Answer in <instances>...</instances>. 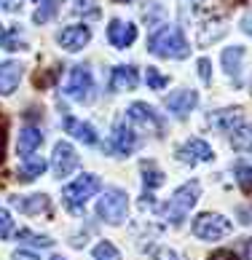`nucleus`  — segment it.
<instances>
[{
  "instance_id": "nucleus-38",
  "label": "nucleus",
  "mask_w": 252,
  "mask_h": 260,
  "mask_svg": "<svg viewBox=\"0 0 252 260\" xmlns=\"http://www.w3.org/2000/svg\"><path fill=\"white\" fill-rule=\"evenodd\" d=\"M51 260H65V257H62V255H54V257H51Z\"/></svg>"
},
{
  "instance_id": "nucleus-10",
  "label": "nucleus",
  "mask_w": 252,
  "mask_h": 260,
  "mask_svg": "<svg viewBox=\"0 0 252 260\" xmlns=\"http://www.w3.org/2000/svg\"><path fill=\"white\" fill-rule=\"evenodd\" d=\"M56 41H59V46L65 51H81L83 46L91 41V30L86 24H70V27H65V30H59Z\"/></svg>"
},
{
  "instance_id": "nucleus-31",
  "label": "nucleus",
  "mask_w": 252,
  "mask_h": 260,
  "mask_svg": "<svg viewBox=\"0 0 252 260\" xmlns=\"http://www.w3.org/2000/svg\"><path fill=\"white\" fill-rule=\"evenodd\" d=\"M199 75H201V81H204V83L212 81V62L207 59V56H201V59H199Z\"/></svg>"
},
{
  "instance_id": "nucleus-8",
  "label": "nucleus",
  "mask_w": 252,
  "mask_h": 260,
  "mask_svg": "<svg viewBox=\"0 0 252 260\" xmlns=\"http://www.w3.org/2000/svg\"><path fill=\"white\" fill-rule=\"evenodd\" d=\"M51 169L56 177H70L78 169V153L70 142H56L54 145V156H51Z\"/></svg>"
},
{
  "instance_id": "nucleus-24",
  "label": "nucleus",
  "mask_w": 252,
  "mask_h": 260,
  "mask_svg": "<svg viewBox=\"0 0 252 260\" xmlns=\"http://www.w3.org/2000/svg\"><path fill=\"white\" fill-rule=\"evenodd\" d=\"M142 172H145V188L153 190V188H159L161 182H164V172L156 167V164H142Z\"/></svg>"
},
{
  "instance_id": "nucleus-13",
  "label": "nucleus",
  "mask_w": 252,
  "mask_h": 260,
  "mask_svg": "<svg viewBox=\"0 0 252 260\" xmlns=\"http://www.w3.org/2000/svg\"><path fill=\"white\" fill-rule=\"evenodd\" d=\"M134 148H137V134H134V129L126 123V118L115 121V126H113V150L118 153V156H129Z\"/></svg>"
},
{
  "instance_id": "nucleus-22",
  "label": "nucleus",
  "mask_w": 252,
  "mask_h": 260,
  "mask_svg": "<svg viewBox=\"0 0 252 260\" xmlns=\"http://www.w3.org/2000/svg\"><path fill=\"white\" fill-rule=\"evenodd\" d=\"M43 169H46V161L41 156H33V158H24L22 164V169H19V180H24V182H33L43 175Z\"/></svg>"
},
{
  "instance_id": "nucleus-37",
  "label": "nucleus",
  "mask_w": 252,
  "mask_h": 260,
  "mask_svg": "<svg viewBox=\"0 0 252 260\" xmlns=\"http://www.w3.org/2000/svg\"><path fill=\"white\" fill-rule=\"evenodd\" d=\"M3 145H6V137H3V129H0V161H3Z\"/></svg>"
},
{
  "instance_id": "nucleus-6",
  "label": "nucleus",
  "mask_w": 252,
  "mask_h": 260,
  "mask_svg": "<svg viewBox=\"0 0 252 260\" xmlns=\"http://www.w3.org/2000/svg\"><path fill=\"white\" fill-rule=\"evenodd\" d=\"M67 97L73 102H91L94 100V78H91V70L86 64H75L70 70V81H67Z\"/></svg>"
},
{
  "instance_id": "nucleus-9",
  "label": "nucleus",
  "mask_w": 252,
  "mask_h": 260,
  "mask_svg": "<svg viewBox=\"0 0 252 260\" xmlns=\"http://www.w3.org/2000/svg\"><path fill=\"white\" fill-rule=\"evenodd\" d=\"M196 105H199V94L193 89H177L167 97V108L174 118H188Z\"/></svg>"
},
{
  "instance_id": "nucleus-19",
  "label": "nucleus",
  "mask_w": 252,
  "mask_h": 260,
  "mask_svg": "<svg viewBox=\"0 0 252 260\" xmlns=\"http://www.w3.org/2000/svg\"><path fill=\"white\" fill-rule=\"evenodd\" d=\"M14 207L24 215H41V212L51 209V201H48L46 193H38V196H16L14 199Z\"/></svg>"
},
{
  "instance_id": "nucleus-27",
  "label": "nucleus",
  "mask_w": 252,
  "mask_h": 260,
  "mask_svg": "<svg viewBox=\"0 0 252 260\" xmlns=\"http://www.w3.org/2000/svg\"><path fill=\"white\" fill-rule=\"evenodd\" d=\"M145 78H148L150 89H156V91H161L164 86H169V78H167V75H161L156 67H148V75H145Z\"/></svg>"
},
{
  "instance_id": "nucleus-21",
  "label": "nucleus",
  "mask_w": 252,
  "mask_h": 260,
  "mask_svg": "<svg viewBox=\"0 0 252 260\" xmlns=\"http://www.w3.org/2000/svg\"><path fill=\"white\" fill-rule=\"evenodd\" d=\"M231 148L239 153H252V126L241 123L236 132H231Z\"/></svg>"
},
{
  "instance_id": "nucleus-34",
  "label": "nucleus",
  "mask_w": 252,
  "mask_h": 260,
  "mask_svg": "<svg viewBox=\"0 0 252 260\" xmlns=\"http://www.w3.org/2000/svg\"><path fill=\"white\" fill-rule=\"evenodd\" d=\"M11 260H41L35 252H27V249H19V252H14Z\"/></svg>"
},
{
  "instance_id": "nucleus-35",
  "label": "nucleus",
  "mask_w": 252,
  "mask_h": 260,
  "mask_svg": "<svg viewBox=\"0 0 252 260\" xmlns=\"http://www.w3.org/2000/svg\"><path fill=\"white\" fill-rule=\"evenodd\" d=\"M0 6H3L6 11H19V8H22V3H19V0H0Z\"/></svg>"
},
{
  "instance_id": "nucleus-33",
  "label": "nucleus",
  "mask_w": 252,
  "mask_h": 260,
  "mask_svg": "<svg viewBox=\"0 0 252 260\" xmlns=\"http://www.w3.org/2000/svg\"><path fill=\"white\" fill-rule=\"evenodd\" d=\"M207 260H239L236 252H231V249H217V252H212Z\"/></svg>"
},
{
  "instance_id": "nucleus-4",
  "label": "nucleus",
  "mask_w": 252,
  "mask_h": 260,
  "mask_svg": "<svg viewBox=\"0 0 252 260\" xmlns=\"http://www.w3.org/2000/svg\"><path fill=\"white\" fill-rule=\"evenodd\" d=\"M129 212V199L121 188H105V193L97 201V215L108 225H121Z\"/></svg>"
},
{
  "instance_id": "nucleus-25",
  "label": "nucleus",
  "mask_w": 252,
  "mask_h": 260,
  "mask_svg": "<svg viewBox=\"0 0 252 260\" xmlns=\"http://www.w3.org/2000/svg\"><path fill=\"white\" fill-rule=\"evenodd\" d=\"M91 255H94V260H123L121 252L115 249V244H110V242H100Z\"/></svg>"
},
{
  "instance_id": "nucleus-20",
  "label": "nucleus",
  "mask_w": 252,
  "mask_h": 260,
  "mask_svg": "<svg viewBox=\"0 0 252 260\" xmlns=\"http://www.w3.org/2000/svg\"><path fill=\"white\" fill-rule=\"evenodd\" d=\"M241 59H244V49H241V46H231V49L223 51V67H226V73L234 78V83H241V78H239Z\"/></svg>"
},
{
  "instance_id": "nucleus-7",
  "label": "nucleus",
  "mask_w": 252,
  "mask_h": 260,
  "mask_svg": "<svg viewBox=\"0 0 252 260\" xmlns=\"http://www.w3.org/2000/svg\"><path fill=\"white\" fill-rule=\"evenodd\" d=\"M126 118H129L132 123H137V126H142L148 134H156V137H161V134H164V121L159 118V113L153 110L150 105H145V102L129 105Z\"/></svg>"
},
{
  "instance_id": "nucleus-36",
  "label": "nucleus",
  "mask_w": 252,
  "mask_h": 260,
  "mask_svg": "<svg viewBox=\"0 0 252 260\" xmlns=\"http://www.w3.org/2000/svg\"><path fill=\"white\" fill-rule=\"evenodd\" d=\"M241 30H244V32L252 38V14H247L244 19H241Z\"/></svg>"
},
{
  "instance_id": "nucleus-39",
  "label": "nucleus",
  "mask_w": 252,
  "mask_h": 260,
  "mask_svg": "<svg viewBox=\"0 0 252 260\" xmlns=\"http://www.w3.org/2000/svg\"><path fill=\"white\" fill-rule=\"evenodd\" d=\"M118 3H132V0H118Z\"/></svg>"
},
{
  "instance_id": "nucleus-26",
  "label": "nucleus",
  "mask_w": 252,
  "mask_h": 260,
  "mask_svg": "<svg viewBox=\"0 0 252 260\" xmlns=\"http://www.w3.org/2000/svg\"><path fill=\"white\" fill-rule=\"evenodd\" d=\"M16 35H19V30L16 27H11V30L6 32V27L0 24V46H3V49H8V51H16Z\"/></svg>"
},
{
  "instance_id": "nucleus-5",
  "label": "nucleus",
  "mask_w": 252,
  "mask_h": 260,
  "mask_svg": "<svg viewBox=\"0 0 252 260\" xmlns=\"http://www.w3.org/2000/svg\"><path fill=\"white\" fill-rule=\"evenodd\" d=\"M231 231H234V223L226 215H217V212H204L193 220V236L201 239V242H220Z\"/></svg>"
},
{
  "instance_id": "nucleus-11",
  "label": "nucleus",
  "mask_w": 252,
  "mask_h": 260,
  "mask_svg": "<svg viewBox=\"0 0 252 260\" xmlns=\"http://www.w3.org/2000/svg\"><path fill=\"white\" fill-rule=\"evenodd\" d=\"M43 145V132L33 126V123H24L22 129H19V142H16V150H19V156L24 158H33L38 150H41Z\"/></svg>"
},
{
  "instance_id": "nucleus-30",
  "label": "nucleus",
  "mask_w": 252,
  "mask_h": 260,
  "mask_svg": "<svg viewBox=\"0 0 252 260\" xmlns=\"http://www.w3.org/2000/svg\"><path fill=\"white\" fill-rule=\"evenodd\" d=\"M19 239H30V244H35V247H51L54 244L48 236H38L33 231H19Z\"/></svg>"
},
{
  "instance_id": "nucleus-29",
  "label": "nucleus",
  "mask_w": 252,
  "mask_h": 260,
  "mask_svg": "<svg viewBox=\"0 0 252 260\" xmlns=\"http://www.w3.org/2000/svg\"><path fill=\"white\" fill-rule=\"evenodd\" d=\"M73 3H75V8H73L75 14H86V16H97V14H100L97 0H73Z\"/></svg>"
},
{
  "instance_id": "nucleus-40",
  "label": "nucleus",
  "mask_w": 252,
  "mask_h": 260,
  "mask_svg": "<svg viewBox=\"0 0 252 260\" xmlns=\"http://www.w3.org/2000/svg\"><path fill=\"white\" fill-rule=\"evenodd\" d=\"M38 3H41V0H38Z\"/></svg>"
},
{
  "instance_id": "nucleus-23",
  "label": "nucleus",
  "mask_w": 252,
  "mask_h": 260,
  "mask_svg": "<svg viewBox=\"0 0 252 260\" xmlns=\"http://www.w3.org/2000/svg\"><path fill=\"white\" fill-rule=\"evenodd\" d=\"M59 6H62V0H43L41 3V8L33 14V22L35 24H46L48 19H51L56 11H59Z\"/></svg>"
},
{
  "instance_id": "nucleus-15",
  "label": "nucleus",
  "mask_w": 252,
  "mask_h": 260,
  "mask_svg": "<svg viewBox=\"0 0 252 260\" xmlns=\"http://www.w3.org/2000/svg\"><path fill=\"white\" fill-rule=\"evenodd\" d=\"M137 83H140V75L132 64L113 67V73H110V89L113 91H132V89H137Z\"/></svg>"
},
{
  "instance_id": "nucleus-28",
  "label": "nucleus",
  "mask_w": 252,
  "mask_h": 260,
  "mask_svg": "<svg viewBox=\"0 0 252 260\" xmlns=\"http://www.w3.org/2000/svg\"><path fill=\"white\" fill-rule=\"evenodd\" d=\"M11 234H14V220L8 215V209L0 204V239H8Z\"/></svg>"
},
{
  "instance_id": "nucleus-3",
  "label": "nucleus",
  "mask_w": 252,
  "mask_h": 260,
  "mask_svg": "<svg viewBox=\"0 0 252 260\" xmlns=\"http://www.w3.org/2000/svg\"><path fill=\"white\" fill-rule=\"evenodd\" d=\"M100 188H102V182H100L97 175H81L78 180H73L70 185L62 190V201H65V207L70 212L81 215L83 207H86V201L100 193Z\"/></svg>"
},
{
  "instance_id": "nucleus-18",
  "label": "nucleus",
  "mask_w": 252,
  "mask_h": 260,
  "mask_svg": "<svg viewBox=\"0 0 252 260\" xmlns=\"http://www.w3.org/2000/svg\"><path fill=\"white\" fill-rule=\"evenodd\" d=\"M62 126H65L67 134H73L75 140L86 142V145H97V132H94V126H89V123H83V121H78V118H73V115H65Z\"/></svg>"
},
{
  "instance_id": "nucleus-17",
  "label": "nucleus",
  "mask_w": 252,
  "mask_h": 260,
  "mask_svg": "<svg viewBox=\"0 0 252 260\" xmlns=\"http://www.w3.org/2000/svg\"><path fill=\"white\" fill-rule=\"evenodd\" d=\"M209 126H215L220 132H236L241 126V110L239 108H226V110H217L209 115Z\"/></svg>"
},
{
  "instance_id": "nucleus-14",
  "label": "nucleus",
  "mask_w": 252,
  "mask_h": 260,
  "mask_svg": "<svg viewBox=\"0 0 252 260\" xmlns=\"http://www.w3.org/2000/svg\"><path fill=\"white\" fill-rule=\"evenodd\" d=\"M177 158H180V161H185V164L212 161V158H215V150H212L204 140L193 137V140H188L182 148H177Z\"/></svg>"
},
{
  "instance_id": "nucleus-16",
  "label": "nucleus",
  "mask_w": 252,
  "mask_h": 260,
  "mask_svg": "<svg viewBox=\"0 0 252 260\" xmlns=\"http://www.w3.org/2000/svg\"><path fill=\"white\" fill-rule=\"evenodd\" d=\"M19 81H22V64L19 62H0V94L3 97H8V94H14V89L19 86Z\"/></svg>"
},
{
  "instance_id": "nucleus-1",
  "label": "nucleus",
  "mask_w": 252,
  "mask_h": 260,
  "mask_svg": "<svg viewBox=\"0 0 252 260\" xmlns=\"http://www.w3.org/2000/svg\"><path fill=\"white\" fill-rule=\"evenodd\" d=\"M148 51L161 56V59H185L191 54V46L180 27H161V30L150 35Z\"/></svg>"
},
{
  "instance_id": "nucleus-12",
  "label": "nucleus",
  "mask_w": 252,
  "mask_h": 260,
  "mask_svg": "<svg viewBox=\"0 0 252 260\" xmlns=\"http://www.w3.org/2000/svg\"><path fill=\"white\" fill-rule=\"evenodd\" d=\"M108 41L115 49H129V46L137 41V27L132 22H123V19H110L108 27Z\"/></svg>"
},
{
  "instance_id": "nucleus-32",
  "label": "nucleus",
  "mask_w": 252,
  "mask_h": 260,
  "mask_svg": "<svg viewBox=\"0 0 252 260\" xmlns=\"http://www.w3.org/2000/svg\"><path fill=\"white\" fill-rule=\"evenodd\" d=\"M236 175H239V182H241L244 188L252 185V169H249V167H239V169H236Z\"/></svg>"
},
{
  "instance_id": "nucleus-2",
  "label": "nucleus",
  "mask_w": 252,
  "mask_h": 260,
  "mask_svg": "<svg viewBox=\"0 0 252 260\" xmlns=\"http://www.w3.org/2000/svg\"><path fill=\"white\" fill-rule=\"evenodd\" d=\"M199 196H201L199 180H191V182H185V185H180V188L169 196L167 207H164V217H167L172 225H180L182 220L191 215V209L196 207Z\"/></svg>"
}]
</instances>
